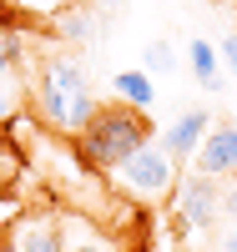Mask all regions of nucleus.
Masks as SVG:
<instances>
[{"label": "nucleus", "instance_id": "dca6fc26", "mask_svg": "<svg viewBox=\"0 0 237 252\" xmlns=\"http://www.w3.org/2000/svg\"><path fill=\"white\" fill-rule=\"evenodd\" d=\"M222 207H227V212L237 217V187H232V192H227V202H222Z\"/></svg>", "mask_w": 237, "mask_h": 252}, {"label": "nucleus", "instance_id": "423d86ee", "mask_svg": "<svg viewBox=\"0 0 237 252\" xmlns=\"http://www.w3.org/2000/svg\"><path fill=\"white\" fill-rule=\"evenodd\" d=\"M212 131V116L207 111H187V116H177L167 126V136H162V146L171 152V161H192L197 157V146H202V136Z\"/></svg>", "mask_w": 237, "mask_h": 252}, {"label": "nucleus", "instance_id": "9b49d317", "mask_svg": "<svg viewBox=\"0 0 237 252\" xmlns=\"http://www.w3.org/2000/svg\"><path fill=\"white\" fill-rule=\"evenodd\" d=\"M146 66L152 71H171L177 66V51H171L167 40H152V46H146Z\"/></svg>", "mask_w": 237, "mask_h": 252}, {"label": "nucleus", "instance_id": "2eb2a0df", "mask_svg": "<svg viewBox=\"0 0 237 252\" xmlns=\"http://www.w3.org/2000/svg\"><path fill=\"white\" fill-rule=\"evenodd\" d=\"M66 252H111V247L96 242V237H81V242H66Z\"/></svg>", "mask_w": 237, "mask_h": 252}, {"label": "nucleus", "instance_id": "ddd939ff", "mask_svg": "<svg viewBox=\"0 0 237 252\" xmlns=\"http://www.w3.org/2000/svg\"><path fill=\"white\" fill-rule=\"evenodd\" d=\"M217 56L232 66V76H237V35H222V46H217Z\"/></svg>", "mask_w": 237, "mask_h": 252}, {"label": "nucleus", "instance_id": "39448f33", "mask_svg": "<svg viewBox=\"0 0 237 252\" xmlns=\"http://www.w3.org/2000/svg\"><path fill=\"white\" fill-rule=\"evenodd\" d=\"M197 172L207 177H232L237 172V121H217L197 146Z\"/></svg>", "mask_w": 237, "mask_h": 252}, {"label": "nucleus", "instance_id": "f03ea898", "mask_svg": "<svg viewBox=\"0 0 237 252\" xmlns=\"http://www.w3.org/2000/svg\"><path fill=\"white\" fill-rule=\"evenodd\" d=\"M31 101H35V116L56 126V131H66L76 136L86 116L96 111V96H91V81L81 76L76 61L66 56H51V61H40L35 76H31Z\"/></svg>", "mask_w": 237, "mask_h": 252}, {"label": "nucleus", "instance_id": "6e6552de", "mask_svg": "<svg viewBox=\"0 0 237 252\" xmlns=\"http://www.w3.org/2000/svg\"><path fill=\"white\" fill-rule=\"evenodd\" d=\"M111 96H121V101H132V106H157V96H152V76H141V71H121V76H111Z\"/></svg>", "mask_w": 237, "mask_h": 252}, {"label": "nucleus", "instance_id": "a211bd4d", "mask_svg": "<svg viewBox=\"0 0 237 252\" xmlns=\"http://www.w3.org/2000/svg\"><path fill=\"white\" fill-rule=\"evenodd\" d=\"M101 5H121V0H101Z\"/></svg>", "mask_w": 237, "mask_h": 252}, {"label": "nucleus", "instance_id": "0eeeda50", "mask_svg": "<svg viewBox=\"0 0 237 252\" xmlns=\"http://www.w3.org/2000/svg\"><path fill=\"white\" fill-rule=\"evenodd\" d=\"M20 252H66V232H61L51 217L20 222Z\"/></svg>", "mask_w": 237, "mask_h": 252}, {"label": "nucleus", "instance_id": "4468645a", "mask_svg": "<svg viewBox=\"0 0 237 252\" xmlns=\"http://www.w3.org/2000/svg\"><path fill=\"white\" fill-rule=\"evenodd\" d=\"M0 252H20V227H0Z\"/></svg>", "mask_w": 237, "mask_h": 252}, {"label": "nucleus", "instance_id": "f8f14e48", "mask_svg": "<svg viewBox=\"0 0 237 252\" xmlns=\"http://www.w3.org/2000/svg\"><path fill=\"white\" fill-rule=\"evenodd\" d=\"M15 101H20V91L10 86V81H5V76H0V126H5V121L15 116Z\"/></svg>", "mask_w": 237, "mask_h": 252}, {"label": "nucleus", "instance_id": "f3484780", "mask_svg": "<svg viewBox=\"0 0 237 252\" xmlns=\"http://www.w3.org/2000/svg\"><path fill=\"white\" fill-rule=\"evenodd\" d=\"M222 252H237V232H232V237H222Z\"/></svg>", "mask_w": 237, "mask_h": 252}, {"label": "nucleus", "instance_id": "1a4fd4ad", "mask_svg": "<svg viewBox=\"0 0 237 252\" xmlns=\"http://www.w3.org/2000/svg\"><path fill=\"white\" fill-rule=\"evenodd\" d=\"M217 46H207V40H192V71H197V81L207 91H217L222 86V71H217Z\"/></svg>", "mask_w": 237, "mask_h": 252}, {"label": "nucleus", "instance_id": "9d476101", "mask_svg": "<svg viewBox=\"0 0 237 252\" xmlns=\"http://www.w3.org/2000/svg\"><path fill=\"white\" fill-rule=\"evenodd\" d=\"M20 61V40L10 35V26H0V76H10Z\"/></svg>", "mask_w": 237, "mask_h": 252}, {"label": "nucleus", "instance_id": "20e7f679", "mask_svg": "<svg viewBox=\"0 0 237 252\" xmlns=\"http://www.w3.org/2000/svg\"><path fill=\"white\" fill-rule=\"evenodd\" d=\"M116 177L126 182V192H136V197H146V202H162V197H171V187H177V161H171L167 146H152V141H146L136 157H126V161L116 166Z\"/></svg>", "mask_w": 237, "mask_h": 252}, {"label": "nucleus", "instance_id": "7ed1b4c3", "mask_svg": "<svg viewBox=\"0 0 237 252\" xmlns=\"http://www.w3.org/2000/svg\"><path fill=\"white\" fill-rule=\"evenodd\" d=\"M227 192H222V177H207V172H192L171 187V217H177V232H202L212 227V217L227 212Z\"/></svg>", "mask_w": 237, "mask_h": 252}, {"label": "nucleus", "instance_id": "f257e3e1", "mask_svg": "<svg viewBox=\"0 0 237 252\" xmlns=\"http://www.w3.org/2000/svg\"><path fill=\"white\" fill-rule=\"evenodd\" d=\"M152 141V116L132 101H111V106H96L86 116V126L76 131V152L96 166V172H116L126 157H136L141 146Z\"/></svg>", "mask_w": 237, "mask_h": 252}]
</instances>
